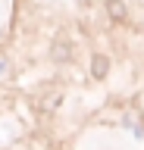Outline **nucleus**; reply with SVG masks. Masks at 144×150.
<instances>
[{"label": "nucleus", "mask_w": 144, "mask_h": 150, "mask_svg": "<svg viewBox=\"0 0 144 150\" xmlns=\"http://www.w3.org/2000/svg\"><path fill=\"white\" fill-rule=\"evenodd\" d=\"M91 69H94V75H97V78H104V75H106V69H110V63H106V56H94V63H91Z\"/></svg>", "instance_id": "f257e3e1"}, {"label": "nucleus", "mask_w": 144, "mask_h": 150, "mask_svg": "<svg viewBox=\"0 0 144 150\" xmlns=\"http://www.w3.org/2000/svg\"><path fill=\"white\" fill-rule=\"evenodd\" d=\"M110 16H116V19H122V16H125V6L119 3V0H110Z\"/></svg>", "instance_id": "f03ea898"}]
</instances>
